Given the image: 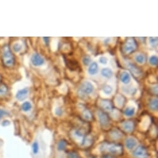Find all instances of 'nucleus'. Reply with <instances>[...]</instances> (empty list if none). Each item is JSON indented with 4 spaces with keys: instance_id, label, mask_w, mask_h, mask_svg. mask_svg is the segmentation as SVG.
<instances>
[{
    "instance_id": "nucleus-9",
    "label": "nucleus",
    "mask_w": 158,
    "mask_h": 158,
    "mask_svg": "<svg viewBox=\"0 0 158 158\" xmlns=\"http://www.w3.org/2000/svg\"><path fill=\"white\" fill-rule=\"evenodd\" d=\"M101 106L102 107V109L107 111H110L113 109V105L112 102L106 99L101 100Z\"/></svg>"
},
{
    "instance_id": "nucleus-12",
    "label": "nucleus",
    "mask_w": 158,
    "mask_h": 158,
    "mask_svg": "<svg viewBox=\"0 0 158 158\" xmlns=\"http://www.w3.org/2000/svg\"><path fill=\"white\" fill-rule=\"evenodd\" d=\"M98 71V64H97V63L94 62L91 63L88 69L89 73L91 75H94L97 73Z\"/></svg>"
},
{
    "instance_id": "nucleus-16",
    "label": "nucleus",
    "mask_w": 158,
    "mask_h": 158,
    "mask_svg": "<svg viewBox=\"0 0 158 158\" xmlns=\"http://www.w3.org/2000/svg\"><path fill=\"white\" fill-rule=\"evenodd\" d=\"M136 144V141L133 138H128L126 141V146L128 149L133 148Z\"/></svg>"
},
{
    "instance_id": "nucleus-13",
    "label": "nucleus",
    "mask_w": 158,
    "mask_h": 158,
    "mask_svg": "<svg viewBox=\"0 0 158 158\" xmlns=\"http://www.w3.org/2000/svg\"><path fill=\"white\" fill-rule=\"evenodd\" d=\"M133 123L131 122L127 121L123 123V128L127 131H131L133 130Z\"/></svg>"
},
{
    "instance_id": "nucleus-25",
    "label": "nucleus",
    "mask_w": 158,
    "mask_h": 158,
    "mask_svg": "<svg viewBox=\"0 0 158 158\" xmlns=\"http://www.w3.org/2000/svg\"><path fill=\"white\" fill-rule=\"evenodd\" d=\"M91 61V57H90L89 56H88V55L85 56L83 57V62L84 64L86 65V66L88 65V64L90 63Z\"/></svg>"
},
{
    "instance_id": "nucleus-33",
    "label": "nucleus",
    "mask_w": 158,
    "mask_h": 158,
    "mask_svg": "<svg viewBox=\"0 0 158 158\" xmlns=\"http://www.w3.org/2000/svg\"><path fill=\"white\" fill-rule=\"evenodd\" d=\"M44 40H45V42L48 44L49 42V37H44Z\"/></svg>"
},
{
    "instance_id": "nucleus-14",
    "label": "nucleus",
    "mask_w": 158,
    "mask_h": 158,
    "mask_svg": "<svg viewBox=\"0 0 158 158\" xmlns=\"http://www.w3.org/2000/svg\"><path fill=\"white\" fill-rule=\"evenodd\" d=\"M101 74L104 77H106L107 78H110L113 75L112 71L109 68H104L101 70Z\"/></svg>"
},
{
    "instance_id": "nucleus-20",
    "label": "nucleus",
    "mask_w": 158,
    "mask_h": 158,
    "mask_svg": "<svg viewBox=\"0 0 158 158\" xmlns=\"http://www.w3.org/2000/svg\"><path fill=\"white\" fill-rule=\"evenodd\" d=\"M135 109L134 108H130V107H128L127 108L125 111H124V114L127 115V116H128V117H131L132 115H134L135 114Z\"/></svg>"
},
{
    "instance_id": "nucleus-7",
    "label": "nucleus",
    "mask_w": 158,
    "mask_h": 158,
    "mask_svg": "<svg viewBox=\"0 0 158 158\" xmlns=\"http://www.w3.org/2000/svg\"><path fill=\"white\" fill-rule=\"evenodd\" d=\"M28 93H29V89L27 88H24L23 89L19 90L17 93V94L16 95V98H17L18 100L22 101L27 98V96L28 95Z\"/></svg>"
},
{
    "instance_id": "nucleus-6",
    "label": "nucleus",
    "mask_w": 158,
    "mask_h": 158,
    "mask_svg": "<svg viewBox=\"0 0 158 158\" xmlns=\"http://www.w3.org/2000/svg\"><path fill=\"white\" fill-rule=\"evenodd\" d=\"M134 155H135L138 158H147V151L143 147H138L134 152Z\"/></svg>"
},
{
    "instance_id": "nucleus-26",
    "label": "nucleus",
    "mask_w": 158,
    "mask_h": 158,
    "mask_svg": "<svg viewBox=\"0 0 158 158\" xmlns=\"http://www.w3.org/2000/svg\"><path fill=\"white\" fill-rule=\"evenodd\" d=\"M83 115H84L85 118H86V120H89L92 117V115H91V112L88 110H85L83 112Z\"/></svg>"
},
{
    "instance_id": "nucleus-10",
    "label": "nucleus",
    "mask_w": 158,
    "mask_h": 158,
    "mask_svg": "<svg viewBox=\"0 0 158 158\" xmlns=\"http://www.w3.org/2000/svg\"><path fill=\"white\" fill-rule=\"evenodd\" d=\"M128 68H129V69L131 71V72L133 73V74L135 76H140L142 73V71H141V69L135 64L130 63L128 64Z\"/></svg>"
},
{
    "instance_id": "nucleus-1",
    "label": "nucleus",
    "mask_w": 158,
    "mask_h": 158,
    "mask_svg": "<svg viewBox=\"0 0 158 158\" xmlns=\"http://www.w3.org/2000/svg\"><path fill=\"white\" fill-rule=\"evenodd\" d=\"M2 60L3 64L7 67H12L15 64V56L8 45H5L3 48Z\"/></svg>"
},
{
    "instance_id": "nucleus-28",
    "label": "nucleus",
    "mask_w": 158,
    "mask_h": 158,
    "mask_svg": "<svg viewBox=\"0 0 158 158\" xmlns=\"http://www.w3.org/2000/svg\"><path fill=\"white\" fill-rule=\"evenodd\" d=\"M13 49L16 52H18L21 50V46L20 44H16L15 45H14L13 46Z\"/></svg>"
},
{
    "instance_id": "nucleus-8",
    "label": "nucleus",
    "mask_w": 158,
    "mask_h": 158,
    "mask_svg": "<svg viewBox=\"0 0 158 158\" xmlns=\"http://www.w3.org/2000/svg\"><path fill=\"white\" fill-rule=\"evenodd\" d=\"M64 61L66 63V66L71 70H76L77 69L80 68V66H79L78 63L75 60H67L64 57Z\"/></svg>"
},
{
    "instance_id": "nucleus-11",
    "label": "nucleus",
    "mask_w": 158,
    "mask_h": 158,
    "mask_svg": "<svg viewBox=\"0 0 158 158\" xmlns=\"http://www.w3.org/2000/svg\"><path fill=\"white\" fill-rule=\"evenodd\" d=\"M120 80L124 84H128L130 81V76L127 72H123L120 74Z\"/></svg>"
},
{
    "instance_id": "nucleus-17",
    "label": "nucleus",
    "mask_w": 158,
    "mask_h": 158,
    "mask_svg": "<svg viewBox=\"0 0 158 158\" xmlns=\"http://www.w3.org/2000/svg\"><path fill=\"white\" fill-rule=\"evenodd\" d=\"M135 60L137 63H138L139 64H143V63H144V62H145L146 58H145V56L144 55L138 54L135 56Z\"/></svg>"
},
{
    "instance_id": "nucleus-21",
    "label": "nucleus",
    "mask_w": 158,
    "mask_h": 158,
    "mask_svg": "<svg viewBox=\"0 0 158 158\" xmlns=\"http://www.w3.org/2000/svg\"><path fill=\"white\" fill-rule=\"evenodd\" d=\"M149 63L152 66H157L158 63L157 57L156 56H151L149 58Z\"/></svg>"
},
{
    "instance_id": "nucleus-30",
    "label": "nucleus",
    "mask_w": 158,
    "mask_h": 158,
    "mask_svg": "<svg viewBox=\"0 0 158 158\" xmlns=\"http://www.w3.org/2000/svg\"><path fill=\"white\" fill-rule=\"evenodd\" d=\"M6 114V112L3 109H0V118H2L4 115Z\"/></svg>"
},
{
    "instance_id": "nucleus-35",
    "label": "nucleus",
    "mask_w": 158,
    "mask_h": 158,
    "mask_svg": "<svg viewBox=\"0 0 158 158\" xmlns=\"http://www.w3.org/2000/svg\"><path fill=\"white\" fill-rule=\"evenodd\" d=\"M0 81H1V76H0Z\"/></svg>"
},
{
    "instance_id": "nucleus-19",
    "label": "nucleus",
    "mask_w": 158,
    "mask_h": 158,
    "mask_svg": "<svg viewBox=\"0 0 158 158\" xmlns=\"http://www.w3.org/2000/svg\"><path fill=\"white\" fill-rule=\"evenodd\" d=\"M8 91V87L5 85H2L0 86V96H5Z\"/></svg>"
},
{
    "instance_id": "nucleus-29",
    "label": "nucleus",
    "mask_w": 158,
    "mask_h": 158,
    "mask_svg": "<svg viewBox=\"0 0 158 158\" xmlns=\"http://www.w3.org/2000/svg\"><path fill=\"white\" fill-rule=\"evenodd\" d=\"M99 61L100 63H101L102 64H106L107 62V60L106 58L105 57H101L100 59H99Z\"/></svg>"
},
{
    "instance_id": "nucleus-3",
    "label": "nucleus",
    "mask_w": 158,
    "mask_h": 158,
    "mask_svg": "<svg viewBox=\"0 0 158 158\" xmlns=\"http://www.w3.org/2000/svg\"><path fill=\"white\" fill-rule=\"evenodd\" d=\"M94 91V86L93 84L89 81L84 82L80 89L78 91V94L81 97H85L90 94H91Z\"/></svg>"
},
{
    "instance_id": "nucleus-5",
    "label": "nucleus",
    "mask_w": 158,
    "mask_h": 158,
    "mask_svg": "<svg viewBox=\"0 0 158 158\" xmlns=\"http://www.w3.org/2000/svg\"><path fill=\"white\" fill-rule=\"evenodd\" d=\"M98 117L99 118L100 123L102 126L107 127L109 124V116L104 112L99 111L98 112Z\"/></svg>"
},
{
    "instance_id": "nucleus-31",
    "label": "nucleus",
    "mask_w": 158,
    "mask_h": 158,
    "mask_svg": "<svg viewBox=\"0 0 158 158\" xmlns=\"http://www.w3.org/2000/svg\"><path fill=\"white\" fill-rule=\"evenodd\" d=\"M62 110H61V109H60V108H57L56 109V115H61V114H62Z\"/></svg>"
},
{
    "instance_id": "nucleus-27",
    "label": "nucleus",
    "mask_w": 158,
    "mask_h": 158,
    "mask_svg": "<svg viewBox=\"0 0 158 158\" xmlns=\"http://www.w3.org/2000/svg\"><path fill=\"white\" fill-rule=\"evenodd\" d=\"M66 146V142L64 140H61V141H60L59 142L58 147L59 149L63 150V149H64L65 148Z\"/></svg>"
},
{
    "instance_id": "nucleus-22",
    "label": "nucleus",
    "mask_w": 158,
    "mask_h": 158,
    "mask_svg": "<svg viewBox=\"0 0 158 158\" xmlns=\"http://www.w3.org/2000/svg\"><path fill=\"white\" fill-rule=\"evenodd\" d=\"M149 43L153 47H155L157 45V37H150L149 38Z\"/></svg>"
},
{
    "instance_id": "nucleus-34",
    "label": "nucleus",
    "mask_w": 158,
    "mask_h": 158,
    "mask_svg": "<svg viewBox=\"0 0 158 158\" xmlns=\"http://www.w3.org/2000/svg\"><path fill=\"white\" fill-rule=\"evenodd\" d=\"M104 158H113V157H112L111 156H109V155H107V156H106Z\"/></svg>"
},
{
    "instance_id": "nucleus-15",
    "label": "nucleus",
    "mask_w": 158,
    "mask_h": 158,
    "mask_svg": "<svg viewBox=\"0 0 158 158\" xmlns=\"http://www.w3.org/2000/svg\"><path fill=\"white\" fill-rule=\"evenodd\" d=\"M149 107L152 110H157L158 108V101L157 99H152L149 101Z\"/></svg>"
},
{
    "instance_id": "nucleus-4",
    "label": "nucleus",
    "mask_w": 158,
    "mask_h": 158,
    "mask_svg": "<svg viewBox=\"0 0 158 158\" xmlns=\"http://www.w3.org/2000/svg\"><path fill=\"white\" fill-rule=\"evenodd\" d=\"M44 59L39 53H34L31 57V62L35 66H41L44 63Z\"/></svg>"
},
{
    "instance_id": "nucleus-32",
    "label": "nucleus",
    "mask_w": 158,
    "mask_h": 158,
    "mask_svg": "<svg viewBox=\"0 0 158 158\" xmlns=\"http://www.w3.org/2000/svg\"><path fill=\"white\" fill-rule=\"evenodd\" d=\"M71 158H80V157L78 156V155L76 153H71Z\"/></svg>"
},
{
    "instance_id": "nucleus-18",
    "label": "nucleus",
    "mask_w": 158,
    "mask_h": 158,
    "mask_svg": "<svg viewBox=\"0 0 158 158\" xmlns=\"http://www.w3.org/2000/svg\"><path fill=\"white\" fill-rule=\"evenodd\" d=\"M22 110L24 112H28L32 108V105L29 102H25L21 106Z\"/></svg>"
},
{
    "instance_id": "nucleus-23",
    "label": "nucleus",
    "mask_w": 158,
    "mask_h": 158,
    "mask_svg": "<svg viewBox=\"0 0 158 158\" xmlns=\"http://www.w3.org/2000/svg\"><path fill=\"white\" fill-rule=\"evenodd\" d=\"M102 89H103V91L106 94H111V93L112 91V88L110 86H109V85H105L103 87Z\"/></svg>"
},
{
    "instance_id": "nucleus-2",
    "label": "nucleus",
    "mask_w": 158,
    "mask_h": 158,
    "mask_svg": "<svg viewBox=\"0 0 158 158\" xmlns=\"http://www.w3.org/2000/svg\"><path fill=\"white\" fill-rule=\"evenodd\" d=\"M138 45L135 40L133 38H129L126 40L122 47V51L124 54L129 55L134 52L137 49Z\"/></svg>"
},
{
    "instance_id": "nucleus-24",
    "label": "nucleus",
    "mask_w": 158,
    "mask_h": 158,
    "mask_svg": "<svg viewBox=\"0 0 158 158\" xmlns=\"http://www.w3.org/2000/svg\"><path fill=\"white\" fill-rule=\"evenodd\" d=\"M32 150L34 154H36L38 153L39 150V146L37 142H34L32 144Z\"/></svg>"
}]
</instances>
